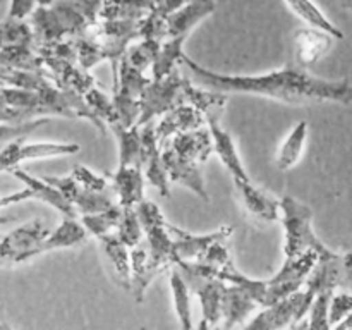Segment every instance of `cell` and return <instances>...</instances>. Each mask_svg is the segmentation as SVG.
I'll return each instance as SVG.
<instances>
[{"instance_id": "1", "label": "cell", "mask_w": 352, "mask_h": 330, "mask_svg": "<svg viewBox=\"0 0 352 330\" xmlns=\"http://www.w3.org/2000/svg\"><path fill=\"white\" fill-rule=\"evenodd\" d=\"M182 64L191 72L192 79L203 88L217 89L223 93H246V95L265 96L278 100L289 105H306V103H347L352 102V86L347 79L315 78L306 69L296 64L285 65L278 71L258 76H230L213 72L184 54Z\"/></svg>"}, {"instance_id": "2", "label": "cell", "mask_w": 352, "mask_h": 330, "mask_svg": "<svg viewBox=\"0 0 352 330\" xmlns=\"http://www.w3.org/2000/svg\"><path fill=\"white\" fill-rule=\"evenodd\" d=\"M67 117L86 119L107 134L109 126L98 119L85 96L65 91L54 82L40 89H26L17 86H0V124H23L40 117Z\"/></svg>"}, {"instance_id": "3", "label": "cell", "mask_w": 352, "mask_h": 330, "mask_svg": "<svg viewBox=\"0 0 352 330\" xmlns=\"http://www.w3.org/2000/svg\"><path fill=\"white\" fill-rule=\"evenodd\" d=\"M34 47L57 43L85 34L91 26L88 17L72 0H57L52 6H38L30 16Z\"/></svg>"}, {"instance_id": "4", "label": "cell", "mask_w": 352, "mask_h": 330, "mask_svg": "<svg viewBox=\"0 0 352 330\" xmlns=\"http://www.w3.org/2000/svg\"><path fill=\"white\" fill-rule=\"evenodd\" d=\"M280 222L285 232V258L299 256L308 250H315L320 258L333 254L313 230V210L294 196L280 199Z\"/></svg>"}, {"instance_id": "5", "label": "cell", "mask_w": 352, "mask_h": 330, "mask_svg": "<svg viewBox=\"0 0 352 330\" xmlns=\"http://www.w3.org/2000/svg\"><path fill=\"white\" fill-rule=\"evenodd\" d=\"M113 81L112 102L122 120V127L136 126L141 113V95L150 85L151 78H148L146 72L133 67L122 55L113 71Z\"/></svg>"}, {"instance_id": "6", "label": "cell", "mask_w": 352, "mask_h": 330, "mask_svg": "<svg viewBox=\"0 0 352 330\" xmlns=\"http://www.w3.org/2000/svg\"><path fill=\"white\" fill-rule=\"evenodd\" d=\"M141 24L143 19H100L93 23L85 34L102 48L107 60L112 62L116 71L127 47L141 38Z\"/></svg>"}, {"instance_id": "7", "label": "cell", "mask_w": 352, "mask_h": 330, "mask_svg": "<svg viewBox=\"0 0 352 330\" xmlns=\"http://www.w3.org/2000/svg\"><path fill=\"white\" fill-rule=\"evenodd\" d=\"M138 217L143 226L144 236H146V246L150 251V256L155 263L164 270L174 267L177 263L174 250V239L168 230V223L165 222L164 213L157 206V203L143 199L136 205Z\"/></svg>"}, {"instance_id": "8", "label": "cell", "mask_w": 352, "mask_h": 330, "mask_svg": "<svg viewBox=\"0 0 352 330\" xmlns=\"http://www.w3.org/2000/svg\"><path fill=\"white\" fill-rule=\"evenodd\" d=\"M313 294L309 289H298L292 294L285 296L284 299L275 305L267 306L260 315L254 316L251 322L246 323L248 329H299L301 320L308 316L309 308L313 305Z\"/></svg>"}, {"instance_id": "9", "label": "cell", "mask_w": 352, "mask_h": 330, "mask_svg": "<svg viewBox=\"0 0 352 330\" xmlns=\"http://www.w3.org/2000/svg\"><path fill=\"white\" fill-rule=\"evenodd\" d=\"M184 81L179 69L172 71L165 78H151L150 85L141 95V113L138 126L151 122L155 117H162L168 110L184 103Z\"/></svg>"}, {"instance_id": "10", "label": "cell", "mask_w": 352, "mask_h": 330, "mask_svg": "<svg viewBox=\"0 0 352 330\" xmlns=\"http://www.w3.org/2000/svg\"><path fill=\"white\" fill-rule=\"evenodd\" d=\"M50 234L43 220L33 219L0 239V267L19 265L38 256V248Z\"/></svg>"}, {"instance_id": "11", "label": "cell", "mask_w": 352, "mask_h": 330, "mask_svg": "<svg viewBox=\"0 0 352 330\" xmlns=\"http://www.w3.org/2000/svg\"><path fill=\"white\" fill-rule=\"evenodd\" d=\"M186 282L189 284V289L198 296L199 302H201V322H199V329H212V327L219 325L222 320V296L223 289H226V282L213 275H203L199 272L192 270L186 261H179L174 265Z\"/></svg>"}, {"instance_id": "12", "label": "cell", "mask_w": 352, "mask_h": 330, "mask_svg": "<svg viewBox=\"0 0 352 330\" xmlns=\"http://www.w3.org/2000/svg\"><path fill=\"white\" fill-rule=\"evenodd\" d=\"M318 258V253L315 250H308L294 258H285L280 270L267 280V294H265L263 308L275 305L277 301L284 299L285 296L305 287L306 278H308L309 272L313 270Z\"/></svg>"}, {"instance_id": "13", "label": "cell", "mask_w": 352, "mask_h": 330, "mask_svg": "<svg viewBox=\"0 0 352 330\" xmlns=\"http://www.w3.org/2000/svg\"><path fill=\"white\" fill-rule=\"evenodd\" d=\"M79 151L78 143H26V138H17L0 150V174L19 167L23 162L67 157Z\"/></svg>"}, {"instance_id": "14", "label": "cell", "mask_w": 352, "mask_h": 330, "mask_svg": "<svg viewBox=\"0 0 352 330\" xmlns=\"http://www.w3.org/2000/svg\"><path fill=\"white\" fill-rule=\"evenodd\" d=\"M162 160H164L168 181L184 186L201 199L210 201V196L205 188V177H203V164L188 155L179 153L168 144L162 146Z\"/></svg>"}, {"instance_id": "15", "label": "cell", "mask_w": 352, "mask_h": 330, "mask_svg": "<svg viewBox=\"0 0 352 330\" xmlns=\"http://www.w3.org/2000/svg\"><path fill=\"white\" fill-rule=\"evenodd\" d=\"M47 182L58 189L65 196L67 201H71L79 212V215H88V213L107 212L112 206H116L113 199L107 195V191H93L86 189L74 179V175H43Z\"/></svg>"}, {"instance_id": "16", "label": "cell", "mask_w": 352, "mask_h": 330, "mask_svg": "<svg viewBox=\"0 0 352 330\" xmlns=\"http://www.w3.org/2000/svg\"><path fill=\"white\" fill-rule=\"evenodd\" d=\"M155 126L157 124H153V120L140 126L141 146H143L141 165H143L144 177L150 182V186H153L164 198H168L170 196V181H168V175L164 167V160H162V144L158 141Z\"/></svg>"}, {"instance_id": "17", "label": "cell", "mask_w": 352, "mask_h": 330, "mask_svg": "<svg viewBox=\"0 0 352 330\" xmlns=\"http://www.w3.org/2000/svg\"><path fill=\"white\" fill-rule=\"evenodd\" d=\"M168 230L174 239L177 263L179 261H199L212 244H215L217 241H227L234 232L232 227L223 226L210 234H191L188 230L172 226V223H168Z\"/></svg>"}, {"instance_id": "18", "label": "cell", "mask_w": 352, "mask_h": 330, "mask_svg": "<svg viewBox=\"0 0 352 330\" xmlns=\"http://www.w3.org/2000/svg\"><path fill=\"white\" fill-rule=\"evenodd\" d=\"M45 62L48 76L55 86L65 91H72L76 95L85 96L91 88H95L96 81L86 69L79 65V62L67 60L58 57H41Z\"/></svg>"}, {"instance_id": "19", "label": "cell", "mask_w": 352, "mask_h": 330, "mask_svg": "<svg viewBox=\"0 0 352 330\" xmlns=\"http://www.w3.org/2000/svg\"><path fill=\"white\" fill-rule=\"evenodd\" d=\"M9 174H12L17 181H21L24 184L23 195L26 201L28 199H40V201L47 203L52 208L57 210L60 215L69 217V219H78L79 217V212L76 210V206L71 201H67L65 196L55 186L45 181L43 177H34V175L28 174L21 167L12 168Z\"/></svg>"}, {"instance_id": "20", "label": "cell", "mask_w": 352, "mask_h": 330, "mask_svg": "<svg viewBox=\"0 0 352 330\" xmlns=\"http://www.w3.org/2000/svg\"><path fill=\"white\" fill-rule=\"evenodd\" d=\"M336 38L318 28H302L294 34V64L301 69L311 67L330 48Z\"/></svg>"}, {"instance_id": "21", "label": "cell", "mask_w": 352, "mask_h": 330, "mask_svg": "<svg viewBox=\"0 0 352 330\" xmlns=\"http://www.w3.org/2000/svg\"><path fill=\"white\" fill-rule=\"evenodd\" d=\"M243 206L253 219L261 222H275L280 220V201L256 188L253 181H232Z\"/></svg>"}, {"instance_id": "22", "label": "cell", "mask_w": 352, "mask_h": 330, "mask_svg": "<svg viewBox=\"0 0 352 330\" xmlns=\"http://www.w3.org/2000/svg\"><path fill=\"white\" fill-rule=\"evenodd\" d=\"M203 126H206L205 113L196 109V107L189 105V103H182V105H177L175 109L164 113L162 119L157 122V126H155V129H157L158 141H160V144H164L174 134L198 129V127Z\"/></svg>"}, {"instance_id": "23", "label": "cell", "mask_w": 352, "mask_h": 330, "mask_svg": "<svg viewBox=\"0 0 352 330\" xmlns=\"http://www.w3.org/2000/svg\"><path fill=\"white\" fill-rule=\"evenodd\" d=\"M206 126H208L210 133H212L213 150L217 151L220 162L227 168L232 181H251L246 168H244L243 160H241L239 153H237L236 143H234L232 136L220 126V119L210 117V119H206Z\"/></svg>"}, {"instance_id": "24", "label": "cell", "mask_w": 352, "mask_h": 330, "mask_svg": "<svg viewBox=\"0 0 352 330\" xmlns=\"http://www.w3.org/2000/svg\"><path fill=\"white\" fill-rule=\"evenodd\" d=\"M164 268L158 267L150 256L146 243L138 244L136 248H131V294L136 299V302H143L144 292L148 285L153 282L157 275L164 274Z\"/></svg>"}, {"instance_id": "25", "label": "cell", "mask_w": 352, "mask_h": 330, "mask_svg": "<svg viewBox=\"0 0 352 330\" xmlns=\"http://www.w3.org/2000/svg\"><path fill=\"white\" fill-rule=\"evenodd\" d=\"M217 3L213 0H191L179 10L167 16V38L189 36L192 28L213 14Z\"/></svg>"}, {"instance_id": "26", "label": "cell", "mask_w": 352, "mask_h": 330, "mask_svg": "<svg viewBox=\"0 0 352 330\" xmlns=\"http://www.w3.org/2000/svg\"><path fill=\"white\" fill-rule=\"evenodd\" d=\"M258 306L260 305L243 287L227 284L226 282L222 306H220V311H222V327L223 329H234V327L244 325L248 315L253 313Z\"/></svg>"}, {"instance_id": "27", "label": "cell", "mask_w": 352, "mask_h": 330, "mask_svg": "<svg viewBox=\"0 0 352 330\" xmlns=\"http://www.w3.org/2000/svg\"><path fill=\"white\" fill-rule=\"evenodd\" d=\"M98 243L112 267V277L126 291H131V251L117 232L98 237Z\"/></svg>"}, {"instance_id": "28", "label": "cell", "mask_w": 352, "mask_h": 330, "mask_svg": "<svg viewBox=\"0 0 352 330\" xmlns=\"http://www.w3.org/2000/svg\"><path fill=\"white\" fill-rule=\"evenodd\" d=\"M340 258H342V254L337 253L325 258H318V261L306 278L305 287L309 289L315 296L320 292H333L336 289H340V284H342Z\"/></svg>"}, {"instance_id": "29", "label": "cell", "mask_w": 352, "mask_h": 330, "mask_svg": "<svg viewBox=\"0 0 352 330\" xmlns=\"http://www.w3.org/2000/svg\"><path fill=\"white\" fill-rule=\"evenodd\" d=\"M144 172L138 165L119 167L113 174V189L119 196V205L136 206L144 199Z\"/></svg>"}, {"instance_id": "30", "label": "cell", "mask_w": 352, "mask_h": 330, "mask_svg": "<svg viewBox=\"0 0 352 330\" xmlns=\"http://www.w3.org/2000/svg\"><path fill=\"white\" fill-rule=\"evenodd\" d=\"M88 236V230L82 226V222H78V219H69L64 217L58 227L55 230H50L47 239L38 248V256L48 251L65 250V248H74L81 244Z\"/></svg>"}, {"instance_id": "31", "label": "cell", "mask_w": 352, "mask_h": 330, "mask_svg": "<svg viewBox=\"0 0 352 330\" xmlns=\"http://www.w3.org/2000/svg\"><path fill=\"white\" fill-rule=\"evenodd\" d=\"M184 103L196 107L198 110H201L205 113L206 119L210 117H217L220 119V116L226 110L227 103H229V96L223 91H217V89L203 88V86H195L186 79L184 81Z\"/></svg>"}, {"instance_id": "32", "label": "cell", "mask_w": 352, "mask_h": 330, "mask_svg": "<svg viewBox=\"0 0 352 330\" xmlns=\"http://www.w3.org/2000/svg\"><path fill=\"white\" fill-rule=\"evenodd\" d=\"M157 0H103L100 19L140 21L153 12Z\"/></svg>"}, {"instance_id": "33", "label": "cell", "mask_w": 352, "mask_h": 330, "mask_svg": "<svg viewBox=\"0 0 352 330\" xmlns=\"http://www.w3.org/2000/svg\"><path fill=\"white\" fill-rule=\"evenodd\" d=\"M308 122L301 120V122L296 124L292 127V131L289 133V136L285 138V141L282 143L280 150H278L277 157H275V165H277L278 170H291L292 167H296V164L301 158L302 151H305L306 140H308Z\"/></svg>"}, {"instance_id": "34", "label": "cell", "mask_w": 352, "mask_h": 330, "mask_svg": "<svg viewBox=\"0 0 352 330\" xmlns=\"http://www.w3.org/2000/svg\"><path fill=\"white\" fill-rule=\"evenodd\" d=\"M284 2L299 19L305 21L308 26L327 31V33L332 34L336 40H342L344 38L342 31H340L339 28L322 12V9H320L313 0H284Z\"/></svg>"}, {"instance_id": "35", "label": "cell", "mask_w": 352, "mask_h": 330, "mask_svg": "<svg viewBox=\"0 0 352 330\" xmlns=\"http://www.w3.org/2000/svg\"><path fill=\"white\" fill-rule=\"evenodd\" d=\"M113 134L117 138V143H119V167H126V165H138V167H143L141 165V129L140 126H131V127H122V126H113L110 127Z\"/></svg>"}, {"instance_id": "36", "label": "cell", "mask_w": 352, "mask_h": 330, "mask_svg": "<svg viewBox=\"0 0 352 330\" xmlns=\"http://www.w3.org/2000/svg\"><path fill=\"white\" fill-rule=\"evenodd\" d=\"M188 36H175V38H165L160 45L157 58H155L153 65H151V78L160 79L170 74L172 71L177 69V64H182V57H184V41Z\"/></svg>"}, {"instance_id": "37", "label": "cell", "mask_w": 352, "mask_h": 330, "mask_svg": "<svg viewBox=\"0 0 352 330\" xmlns=\"http://www.w3.org/2000/svg\"><path fill=\"white\" fill-rule=\"evenodd\" d=\"M10 47H34V34L30 21L12 17L0 21V50Z\"/></svg>"}, {"instance_id": "38", "label": "cell", "mask_w": 352, "mask_h": 330, "mask_svg": "<svg viewBox=\"0 0 352 330\" xmlns=\"http://www.w3.org/2000/svg\"><path fill=\"white\" fill-rule=\"evenodd\" d=\"M170 291L174 298V308L182 329H192L191 301H189V284L175 267L170 268Z\"/></svg>"}, {"instance_id": "39", "label": "cell", "mask_w": 352, "mask_h": 330, "mask_svg": "<svg viewBox=\"0 0 352 330\" xmlns=\"http://www.w3.org/2000/svg\"><path fill=\"white\" fill-rule=\"evenodd\" d=\"M120 219H122V206L116 205L107 212L100 213H88V215H81L82 226L86 227L88 234L95 236L96 239L107 234L117 232Z\"/></svg>"}, {"instance_id": "40", "label": "cell", "mask_w": 352, "mask_h": 330, "mask_svg": "<svg viewBox=\"0 0 352 330\" xmlns=\"http://www.w3.org/2000/svg\"><path fill=\"white\" fill-rule=\"evenodd\" d=\"M160 40H151V38H140L138 41H133V43L127 47L126 60L129 62L133 67L140 69L141 72H146L148 69H151L155 58H157L158 50H160Z\"/></svg>"}, {"instance_id": "41", "label": "cell", "mask_w": 352, "mask_h": 330, "mask_svg": "<svg viewBox=\"0 0 352 330\" xmlns=\"http://www.w3.org/2000/svg\"><path fill=\"white\" fill-rule=\"evenodd\" d=\"M85 100L86 103L91 107L93 112L98 116V119L103 120V122L109 126V129L113 126H122V120H120V116L119 112H117L116 105H113L112 98H109L105 93L100 91L96 86L86 93Z\"/></svg>"}, {"instance_id": "42", "label": "cell", "mask_w": 352, "mask_h": 330, "mask_svg": "<svg viewBox=\"0 0 352 330\" xmlns=\"http://www.w3.org/2000/svg\"><path fill=\"white\" fill-rule=\"evenodd\" d=\"M117 236L122 239V243L129 250L143 243L144 230L143 226H141L140 217H138L136 206H124L122 208V219H120L119 227H117Z\"/></svg>"}, {"instance_id": "43", "label": "cell", "mask_w": 352, "mask_h": 330, "mask_svg": "<svg viewBox=\"0 0 352 330\" xmlns=\"http://www.w3.org/2000/svg\"><path fill=\"white\" fill-rule=\"evenodd\" d=\"M76 45V52H78V62L82 69L89 71L91 67H95L100 62L107 60L105 54L102 52V48L95 43L93 40H89L86 34H81V36L72 38Z\"/></svg>"}, {"instance_id": "44", "label": "cell", "mask_w": 352, "mask_h": 330, "mask_svg": "<svg viewBox=\"0 0 352 330\" xmlns=\"http://www.w3.org/2000/svg\"><path fill=\"white\" fill-rule=\"evenodd\" d=\"M332 294L333 292H320L315 296L308 311V329H330L329 311Z\"/></svg>"}, {"instance_id": "45", "label": "cell", "mask_w": 352, "mask_h": 330, "mask_svg": "<svg viewBox=\"0 0 352 330\" xmlns=\"http://www.w3.org/2000/svg\"><path fill=\"white\" fill-rule=\"evenodd\" d=\"M352 311V292L342 291L332 294L330 299V311H329V322L330 329H336L344 318Z\"/></svg>"}, {"instance_id": "46", "label": "cell", "mask_w": 352, "mask_h": 330, "mask_svg": "<svg viewBox=\"0 0 352 330\" xmlns=\"http://www.w3.org/2000/svg\"><path fill=\"white\" fill-rule=\"evenodd\" d=\"M74 175L76 181L86 189H93V191H107L109 188V181L103 175L95 174L91 168L85 167V165H76L71 172Z\"/></svg>"}, {"instance_id": "47", "label": "cell", "mask_w": 352, "mask_h": 330, "mask_svg": "<svg viewBox=\"0 0 352 330\" xmlns=\"http://www.w3.org/2000/svg\"><path fill=\"white\" fill-rule=\"evenodd\" d=\"M36 7V0H10L7 17H12V19H28L34 12Z\"/></svg>"}, {"instance_id": "48", "label": "cell", "mask_w": 352, "mask_h": 330, "mask_svg": "<svg viewBox=\"0 0 352 330\" xmlns=\"http://www.w3.org/2000/svg\"><path fill=\"white\" fill-rule=\"evenodd\" d=\"M72 2L82 10V14L88 17L91 24L100 19V10H102L103 0H72Z\"/></svg>"}, {"instance_id": "49", "label": "cell", "mask_w": 352, "mask_h": 330, "mask_svg": "<svg viewBox=\"0 0 352 330\" xmlns=\"http://www.w3.org/2000/svg\"><path fill=\"white\" fill-rule=\"evenodd\" d=\"M188 2H191V0H157V6H155L153 12L167 17L170 16L172 12L181 9V7H184Z\"/></svg>"}, {"instance_id": "50", "label": "cell", "mask_w": 352, "mask_h": 330, "mask_svg": "<svg viewBox=\"0 0 352 330\" xmlns=\"http://www.w3.org/2000/svg\"><path fill=\"white\" fill-rule=\"evenodd\" d=\"M340 267H342V284H340V289L352 292V251L342 254Z\"/></svg>"}, {"instance_id": "51", "label": "cell", "mask_w": 352, "mask_h": 330, "mask_svg": "<svg viewBox=\"0 0 352 330\" xmlns=\"http://www.w3.org/2000/svg\"><path fill=\"white\" fill-rule=\"evenodd\" d=\"M10 205H17L14 192H10V195L7 196H0V208H3V206H10Z\"/></svg>"}, {"instance_id": "52", "label": "cell", "mask_w": 352, "mask_h": 330, "mask_svg": "<svg viewBox=\"0 0 352 330\" xmlns=\"http://www.w3.org/2000/svg\"><path fill=\"white\" fill-rule=\"evenodd\" d=\"M336 329H352V311L336 327Z\"/></svg>"}, {"instance_id": "53", "label": "cell", "mask_w": 352, "mask_h": 330, "mask_svg": "<svg viewBox=\"0 0 352 330\" xmlns=\"http://www.w3.org/2000/svg\"><path fill=\"white\" fill-rule=\"evenodd\" d=\"M38 6H52L54 2H57V0H36Z\"/></svg>"}, {"instance_id": "54", "label": "cell", "mask_w": 352, "mask_h": 330, "mask_svg": "<svg viewBox=\"0 0 352 330\" xmlns=\"http://www.w3.org/2000/svg\"><path fill=\"white\" fill-rule=\"evenodd\" d=\"M0 327H2V325H0Z\"/></svg>"}]
</instances>
